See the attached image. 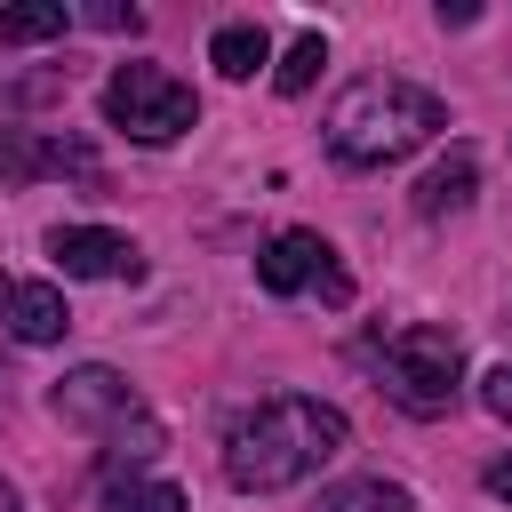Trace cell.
Segmentation results:
<instances>
[{
	"label": "cell",
	"instance_id": "6da1fadb",
	"mask_svg": "<svg viewBox=\"0 0 512 512\" xmlns=\"http://www.w3.org/2000/svg\"><path fill=\"white\" fill-rule=\"evenodd\" d=\"M344 440H352L344 408L304 400V392H272L248 416H232V432H224V480L240 496H280V488L312 480L328 456H344Z\"/></svg>",
	"mask_w": 512,
	"mask_h": 512
},
{
	"label": "cell",
	"instance_id": "7a4b0ae2",
	"mask_svg": "<svg viewBox=\"0 0 512 512\" xmlns=\"http://www.w3.org/2000/svg\"><path fill=\"white\" fill-rule=\"evenodd\" d=\"M440 128H448V104L400 72H368L328 104V152L344 168H392L416 144H432Z\"/></svg>",
	"mask_w": 512,
	"mask_h": 512
},
{
	"label": "cell",
	"instance_id": "3957f363",
	"mask_svg": "<svg viewBox=\"0 0 512 512\" xmlns=\"http://www.w3.org/2000/svg\"><path fill=\"white\" fill-rule=\"evenodd\" d=\"M48 408H56L72 432H96V440L112 448V472H136V464H152V456L168 448V432H160V416L144 408V392H136L120 368H104V360L64 368V376L48 384Z\"/></svg>",
	"mask_w": 512,
	"mask_h": 512
},
{
	"label": "cell",
	"instance_id": "277c9868",
	"mask_svg": "<svg viewBox=\"0 0 512 512\" xmlns=\"http://www.w3.org/2000/svg\"><path fill=\"white\" fill-rule=\"evenodd\" d=\"M376 384H384L392 408H408V416H424V424L448 416L456 392H464V344H456V328H432V320L392 328V336L376 344Z\"/></svg>",
	"mask_w": 512,
	"mask_h": 512
},
{
	"label": "cell",
	"instance_id": "5b68a950",
	"mask_svg": "<svg viewBox=\"0 0 512 512\" xmlns=\"http://www.w3.org/2000/svg\"><path fill=\"white\" fill-rule=\"evenodd\" d=\"M104 120H112L128 144H176V136L200 120V96H192L176 72H160V64H120V72L104 80Z\"/></svg>",
	"mask_w": 512,
	"mask_h": 512
},
{
	"label": "cell",
	"instance_id": "8992f818",
	"mask_svg": "<svg viewBox=\"0 0 512 512\" xmlns=\"http://www.w3.org/2000/svg\"><path fill=\"white\" fill-rule=\"evenodd\" d=\"M256 288L264 296H296V288H320L328 304H352V280L336 264V248L320 232H280L264 256H256Z\"/></svg>",
	"mask_w": 512,
	"mask_h": 512
},
{
	"label": "cell",
	"instance_id": "52a82bcc",
	"mask_svg": "<svg viewBox=\"0 0 512 512\" xmlns=\"http://www.w3.org/2000/svg\"><path fill=\"white\" fill-rule=\"evenodd\" d=\"M32 176H88L96 184V144L56 136V128H0V184H32Z\"/></svg>",
	"mask_w": 512,
	"mask_h": 512
},
{
	"label": "cell",
	"instance_id": "ba28073f",
	"mask_svg": "<svg viewBox=\"0 0 512 512\" xmlns=\"http://www.w3.org/2000/svg\"><path fill=\"white\" fill-rule=\"evenodd\" d=\"M48 256H56L64 280H136L144 272L136 240L128 232H104V224H56L48 232Z\"/></svg>",
	"mask_w": 512,
	"mask_h": 512
},
{
	"label": "cell",
	"instance_id": "9c48e42d",
	"mask_svg": "<svg viewBox=\"0 0 512 512\" xmlns=\"http://www.w3.org/2000/svg\"><path fill=\"white\" fill-rule=\"evenodd\" d=\"M472 192H480V160H472V144H448V160H432V168L416 176V216H424V224L464 216Z\"/></svg>",
	"mask_w": 512,
	"mask_h": 512
},
{
	"label": "cell",
	"instance_id": "30bf717a",
	"mask_svg": "<svg viewBox=\"0 0 512 512\" xmlns=\"http://www.w3.org/2000/svg\"><path fill=\"white\" fill-rule=\"evenodd\" d=\"M0 312H8L16 344H56V336L72 328V312H64V296H56L48 280H8V288H0Z\"/></svg>",
	"mask_w": 512,
	"mask_h": 512
},
{
	"label": "cell",
	"instance_id": "8fae6325",
	"mask_svg": "<svg viewBox=\"0 0 512 512\" xmlns=\"http://www.w3.org/2000/svg\"><path fill=\"white\" fill-rule=\"evenodd\" d=\"M208 64H216L224 80H256V72L272 64V40H264V24H216V40H208Z\"/></svg>",
	"mask_w": 512,
	"mask_h": 512
},
{
	"label": "cell",
	"instance_id": "7c38bea8",
	"mask_svg": "<svg viewBox=\"0 0 512 512\" xmlns=\"http://www.w3.org/2000/svg\"><path fill=\"white\" fill-rule=\"evenodd\" d=\"M64 32H72L64 0H16V8H0V48H32V40H64Z\"/></svg>",
	"mask_w": 512,
	"mask_h": 512
},
{
	"label": "cell",
	"instance_id": "4fadbf2b",
	"mask_svg": "<svg viewBox=\"0 0 512 512\" xmlns=\"http://www.w3.org/2000/svg\"><path fill=\"white\" fill-rule=\"evenodd\" d=\"M104 512H184V488L144 472H104Z\"/></svg>",
	"mask_w": 512,
	"mask_h": 512
},
{
	"label": "cell",
	"instance_id": "5bb4252c",
	"mask_svg": "<svg viewBox=\"0 0 512 512\" xmlns=\"http://www.w3.org/2000/svg\"><path fill=\"white\" fill-rule=\"evenodd\" d=\"M320 512H416V496L400 480H344L320 496Z\"/></svg>",
	"mask_w": 512,
	"mask_h": 512
},
{
	"label": "cell",
	"instance_id": "9a60e30c",
	"mask_svg": "<svg viewBox=\"0 0 512 512\" xmlns=\"http://www.w3.org/2000/svg\"><path fill=\"white\" fill-rule=\"evenodd\" d=\"M320 64H328V40L304 32V40H288V56L272 64V88H280V96H304V88L320 80Z\"/></svg>",
	"mask_w": 512,
	"mask_h": 512
},
{
	"label": "cell",
	"instance_id": "2e32d148",
	"mask_svg": "<svg viewBox=\"0 0 512 512\" xmlns=\"http://www.w3.org/2000/svg\"><path fill=\"white\" fill-rule=\"evenodd\" d=\"M48 96H64V72H40V80H24V88H0V120L24 112V104H48Z\"/></svg>",
	"mask_w": 512,
	"mask_h": 512
},
{
	"label": "cell",
	"instance_id": "e0dca14e",
	"mask_svg": "<svg viewBox=\"0 0 512 512\" xmlns=\"http://www.w3.org/2000/svg\"><path fill=\"white\" fill-rule=\"evenodd\" d=\"M480 408H488L496 424H512V360H496V368L480 376Z\"/></svg>",
	"mask_w": 512,
	"mask_h": 512
},
{
	"label": "cell",
	"instance_id": "ac0fdd59",
	"mask_svg": "<svg viewBox=\"0 0 512 512\" xmlns=\"http://www.w3.org/2000/svg\"><path fill=\"white\" fill-rule=\"evenodd\" d=\"M88 24H104V32H144V16H136V8H120V0L88 8Z\"/></svg>",
	"mask_w": 512,
	"mask_h": 512
},
{
	"label": "cell",
	"instance_id": "d6986e66",
	"mask_svg": "<svg viewBox=\"0 0 512 512\" xmlns=\"http://www.w3.org/2000/svg\"><path fill=\"white\" fill-rule=\"evenodd\" d=\"M488 496H496V504H512V456H496V464H488Z\"/></svg>",
	"mask_w": 512,
	"mask_h": 512
},
{
	"label": "cell",
	"instance_id": "ffe728a7",
	"mask_svg": "<svg viewBox=\"0 0 512 512\" xmlns=\"http://www.w3.org/2000/svg\"><path fill=\"white\" fill-rule=\"evenodd\" d=\"M0 512H24V504H16V488H8V480H0Z\"/></svg>",
	"mask_w": 512,
	"mask_h": 512
}]
</instances>
